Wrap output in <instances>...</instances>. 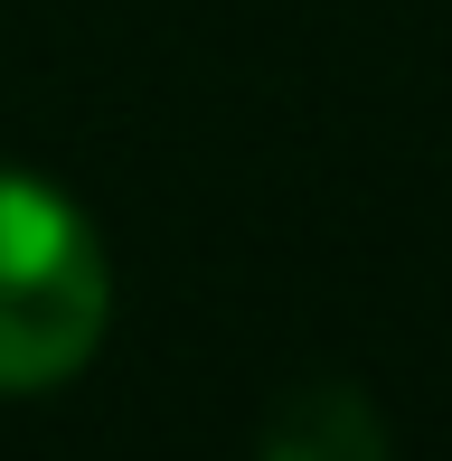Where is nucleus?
Segmentation results:
<instances>
[{
  "instance_id": "f03ea898",
  "label": "nucleus",
  "mask_w": 452,
  "mask_h": 461,
  "mask_svg": "<svg viewBox=\"0 0 452 461\" xmlns=\"http://www.w3.org/2000/svg\"><path fill=\"white\" fill-rule=\"evenodd\" d=\"M264 452L274 461H367L386 452V424L358 405V386H293L283 395V414L264 424Z\"/></svg>"
},
{
  "instance_id": "f257e3e1",
  "label": "nucleus",
  "mask_w": 452,
  "mask_h": 461,
  "mask_svg": "<svg viewBox=\"0 0 452 461\" xmlns=\"http://www.w3.org/2000/svg\"><path fill=\"white\" fill-rule=\"evenodd\" d=\"M113 274L86 207L0 170V395H48L104 348Z\"/></svg>"
}]
</instances>
